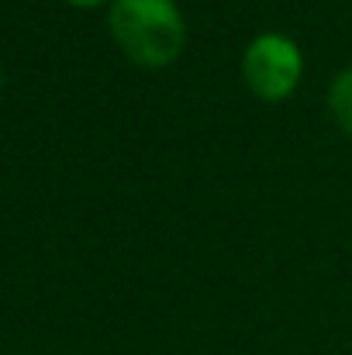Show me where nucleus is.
Returning a JSON list of instances; mask_svg holds the SVG:
<instances>
[{"instance_id":"obj_2","label":"nucleus","mask_w":352,"mask_h":355,"mask_svg":"<svg viewBox=\"0 0 352 355\" xmlns=\"http://www.w3.org/2000/svg\"><path fill=\"white\" fill-rule=\"evenodd\" d=\"M242 73H245L249 90L259 101H273V104L287 101L294 94V87L301 83V73H304L301 45L287 35H276V31L255 35L252 45L245 49Z\"/></svg>"},{"instance_id":"obj_3","label":"nucleus","mask_w":352,"mask_h":355,"mask_svg":"<svg viewBox=\"0 0 352 355\" xmlns=\"http://www.w3.org/2000/svg\"><path fill=\"white\" fill-rule=\"evenodd\" d=\"M328 107H332L335 121L342 124V131L352 135V66L335 76V83L328 90Z\"/></svg>"},{"instance_id":"obj_5","label":"nucleus","mask_w":352,"mask_h":355,"mask_svg":"<svg viewBox=\"0 0 352 355\" xmlns=\"http://www.w3.org/2000/svg\"><path fill=\"white\" fill-rule=\"evenodd\" d=\"M0 83H3V80H0Z\"/></svg>"},{"instance_id":"obj_1","label":"nucleus","mask_w":352,"mask_h":355,"mask_svg":"<svg viewBox=\"0 0 352 355\" xmlns=\"http://www.w3.org/2000/svg\"><path fill=\"white\" fill-rule=\"evenodd\" d=\"M111 35L121 52L145 69H162L187 45V21L176 0H115Z\"/></svg>"},{"instance_id":"obj_4","label":"nucleus","mask_w":352,"mask_h":355,"mask_svg":"<svg viewBox=\"0 0 352 355\" xmlns=\"http://www.w3.org/2000/svg\"><path fill=\"white\" fill-rule=\"evenodd\" d=\"M73 7H101V3H108V0H69Z\"/></svg>"}]
</instances>
